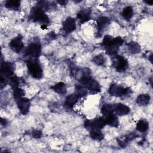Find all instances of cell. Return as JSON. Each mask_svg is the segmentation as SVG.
<instances>
[{"label":"cell","instance_id":"f1b7e54d","mask_svg":"<svg viewBox=\"0 0 153 153\" xmlns=\"http://www.w3.org/2000/svg\"><path fill=\"white\" fill-rule=\"evenodd\" d=\"M114 38L112 37L111 35H106L104 36L103 41H102V45L104 46V47H107L113 44Z\"/></svg>","mask_w":153,"mask_h":153},{"label":"cell","instance_id":"603a6c76","mask_svg":"<svg viewBox=\"0 0 153 153\" xmlns=\"http://www.w3.org/2000/svg\"><path fill=\"white\" fill-rule=\"evenodd\" d=\"M115 109V105L111 104V103H106L103 105L101 109L102 113L103 115L107 116L111 114H112L114 111Z\"/></svg>","mask_w":153,"mask_h":153},{"label":"cell","instance_id":"1f68e13d","mask_svg":"<svg viewBox=\"0 0 153 153\" xmlns=\"http://www.w3.org/2000/svg\"><path fill=\"white\" fill-rule=\"evenodd\" d=\"M32 135L35 138H40L42 136V132L38 130H35L32 132Z\"/></svg>","mask_w":153,"mask_h":153},{"label":"cell","instance_id":"9a60e30c","mask_svg":"<svg viewBox=\"0 0 153 153\" xmlns=\"http://www.w3.org/2000/svg\"><path fill=\"white\" fill-rule=\"evenodd\" d=\"M79 97L75 93L69 95L65 102V106L66 109H72L78 102Z\"/></svg>","mask_w":153,"mask_h":153},{"label":"cell","instance_id":"277c9868","mask_svg":"<svg viewBox=\"0 0 153 153\" xmlns=\"http://www.w3.org/2000/svg\"><path fill=\"white\" fill-rule=\"evenodd\" d=\"M28 72L35 79H41L43 76V71L40 65L36 60H29L27 63Z\"/></svg>","mask_w":153,"mask_h":153},{"label":"cell","instance_id":"4316f807","mask_svg":"<svg viewBox=\"0 0 153 153\" xmlns=\"http://www.w3.org/2000/svg\"><path fill=\"white\" fill-rule=\"evenodd\" d=\"M25 94V92L24 90L20 88H16L13 89V96L15 99L17 100L23 98Z\"/></svg>","mask_w":153,"mask_h":153},{"label":"cell","instance_id":"ba28073f","mask_svg":"<svg viewBox=\"0 0 153 153\" xmlns=\"http://www.w3.org/2000/svg\"><path fill=\"white\" fill-rule=\"evenodd\" d=\"M14 67L13 63L10 62H1V75L6 78H10L14 75Z\"/></svg>","mask_w":153,"mask_h":153},{"label":"cell","instance_id":"8fae6325","mask_svg":"<svg viewBox=\"0 0 153 153\" xmlns=\"http://www.w3.org/2000/svg\"><path fill=\"white\" fill-rule=\"evenodd\" d=\"M76 28V22L74 18L68 17L63 23V29L66 33L73 32Z\"/></svg>","mask_w":153,"mask_h":153},{"label":"cell","instance_id":"2e32d148","mask_svg":"<svg viewBox=\"0 0 153 153\" xmlns=\"http://www.w3.org/2000/svg\"><path fill=\"white\" fill-rule=\"evenodd\" d=\"M110 23V19L107 17H100L97 20V26L99 33H100Z\"/></svg>","mask_w":153,"mask_h":153},{"label":"cell","instance_id":"e575fe53","mask_svg":"<svg viewBox=\"0 0 153 153\" xmlns=\"http://www.w3.org/2000/svg\"><path fill=\"white\" fill-rule=\"evenodd\" d=\"M145 2H146L147 4L149 5H152V4H153V1H145Z\"/></svg>","mask_w":153,"mask_h":153},{"label":"cell","instance_id":"4fadbf2b","mask_svg":"<svg viewBox=\"0 0 153 153\" xmlns=\"http://www.w3.org/2000/svg\"><path fill=\"white\" fill-rule=\"evenodd\" d=\"M114 111L117 115L119 116H124L130 112V108L124 104L118 103L115 105Z\"/></svg>","mask_w":153,"mask_h":153},{"label":"cell","instance_id":"ffe728a7","mask_svg":"<svg viewBox=\"0 0 153 153\" xmlns=\"http://www.w3.org/2000/svg\"><path fill=\"white\" fill-rule=\"evenodd\" d=\"M90 131V136L92 139L97 141H100L103 139L104 135L100 130L94 128Z\"/></svg>","mask_w":153,"mask_h":153},{"label":"cell","instance_id":"484cf974","mask_svg":"<svg viewBox=\"0 0 153 153\" xmlns=\"http://www.w3.org/2000/svg\"><path fill=\"white\" fill-rule=\"evenodd\" d=\"M75 94L79 97L85 96L87 94V89L81 85H76L75 86Z\"/></svg>","mask_w":153,"mask_h":153},{"label":"cell","instance_id":"83f0119b","mask_svg":"<svg viewBox=\"0 0 153 153\" xmlns=\"http://www.w3.org/2000/svg\"><path fill=\"white\" fill-rule=\"evenodd\" d=\"M8 82H9V84L10 85V86L13 88H16L18 87L19 84H20V80H19V78L13 75V76H11V77L9 78V80H8Z\"/></svg>","mask_w":153,"mask_h":153},{"label":"cell","instance_id":"836d02e7","mask_svg":"<svg viewBox=\"0 0 153 153\" xmlns=\"http://www.w3.org/2000/svg\"><path fill=\"white\" fill-rule=\"evenodd\" d=\"M57 2H58L59 4H60V5H66V4L68 3V1H64V0H63V1H58Z\"/></svg>","mask_w":153,"mask_h":153},{"label":"cell","instance_id":"7a4b0ae2","mask_svg":"<svg viewBox=\"0 0 153 153\" xmlns=\"http://www.w3.org/2000/svg\"><path fill=\"white\" fill-rule=\"evenodd\" d=\"M79 82L87 90L93 93H99L101 91L100 84L97 81L92 78L90 75H85L79 79Z\"/></svg>","mask_w":153,"mask_h":153},{"label":"cell","instance_id":"d6a6232c","mask_svg":"<svg viewBox=\"0 0 153 153\" xmlns=\"http://www.w3.org/2000/svg\"><path fill=\"white\" fill-rule=\"evenodd\" d=\"M1 124L2 126H5L7 124V121L4 118H1Z\"/></svg>","mask_w":153,"mask_h":153},{"label":"cell","instance_id":"4dcf8cb0","mask_svg":"<svg viewBox=\"0 0 153 153\" xmlns=\"http://www.w3.org/2000/svg\"><path fill=\"white\" fill-rule=\"evenodd\" d=\"M8 82V80H7V78L1 75L0 77V86H1V88L2 89L4 87H5L7 83Z\"/></svg>","mask_w":153,"mask_h":153},{"label":"cell","instance_id":"f546056e","mask_svg":"<svg viewBox=\"0 0 153 153\" xmlns=\"http://www.w3.org/2000/svg\"><path fill=\"white\" fill-rule=\"evenodd\" d=\"M93 62L95 64L99 66H102L105 63L104 57L102 54H99L95 56L93 59Z\"/></svg>","mask_w":153,"mask_h":153},{"label":"cell","instance_id":"7402d4cb","mask_svg":"<svg viewBox=\"0 0 153 153\" xmlns=\"http://www.w3.org/2000/svg\"><path fill=\"white\" fill-rule=\"evenodd\" d=\"M5 7L12 10H17L20 8V1L18 0H8L5 2Z\"/></svg>","mask_w":153,"mask_h":153},{"label":"cell","instance_id":"6da1fadb","mask_svg":"<svg viewBox=\"0 0 153 153\" xmlns=\"http://www.w3.org/2000/svg\"><path fill=\"white\" fill-rule=\"evenodd\" d=\"M29 18L33 22H38L42 25L47 26V25L50 23L48 17L45 14L44 11L38 6L32 8Z\"/></svg>","mask_w":153,"mask_h":153},{"label":"cell","instance_id":"d590c367","mask_svg":"<svg viewBox=\"0 0 153 153\" xmlns=\"http://www.w3.org/2000/svg\"><path fill=\"white\" fill-rule=\"evenodd\" d=\"M149 79H150V82H151V85H152V77H151V78H150Z\"/></svg>","mask_w":153,"mask_h":153},{"label":"cell","instance_id":"ac0fdd59","mask_svg":"<svg viewBox=\"0 0 153 153\" xmlns=\"http://www.w3.org/2000/svg\"><path fill=\"white\" fill-rule=\"evenodd\" d=\"M51 88L59 94H64L66 92V85L63 82H59L51 87Z\"/></svg>","mask_w":153,"mask_h":153},{"label":"cell","instance_id":"d6986e66","mask_svg":"<svg viewBox=\"0 0 153 153\" xmlns=\"http://www.w3.org/2000/svg\"><path fill=\"white\" fill-rule=\"evenodd\" d=\"M150 101V96L147 94H140L136 99V103L139 106H146Z\"/></svg>","mask_w":153,"mask_h":153},{"label":"cell","instance_id":"9c48e42d","mask_svg":"<svg viewBox=\"0 0 153 153\" xmlns=\"http://www.w3.org/2000/svg\"><path fill=\"white\" fill-rule=\"evenodd\" d=\"M9 46L14 52L16 53H20L24 47L22 38L20 35L14 37L11 40L9 44Z\"/></svg>","mask_w":153,"mask_h":153},{"label":"cell","instance_id":"d4e9b609","mask_svg":"<svg viewBox=\"0 0 153 153\" xmlns=\"http://www.w3.org/2000/svg\"><path fill=\"white\" fill-rule=\"evenodd\" d=\"M148 123L144 120H139L136 124V129L140 132H145L148 130Z\"/></svg>","mask_w":153,"mask_h":153},{"label":"cell","instance_id":"52a82bcc","mask_svg":"<svg viewBox=\"0 0 153 153\" xmlns=\"http://www.w3.org/2000/svg\"><path fill=\"white\" fill-rule=\"evenodd\" d=\"M113 64L115 69L119 72H124L128 67V62L127 59L121 56H115Z\"/></svg>","mask_w":153,"mask_h":153},{"label":"cell","instance_id":"3957f363","mask_svg":"<svg viewBox=\"0 0 153 153\" xmlns=\"http://www.w3.org/2000/svg\"><path fill=\"white\" fill-rule=\"evenodd\" d=\"M108 91L110 95L115 97H126L127 96H130L131 93V90L130 88H123L116 84L111 85Z\"/></svg>","mask_w":153,"mask_h":153},{"label":"cell","instance_id":"cb8c5ba5","mask_svg":"<svg viewBox=\"0 0 153 153\" xmlns=\"http://www.w3.org/2000/svg\"><path fill=\"white\" fill-rule=\"evenodd\" d=\"M121 15L126 20H130L133 15V8L130 6L125 7L121 13Z\"/></svg>","mask_w":153,"mask_h":153},{"label":"cell","instance_id":"8992f818","mask_svg":"<svg viewBox=\"0 0 153 153\" xmlns=\"http://www.w3.org/2000/svg\"><path fill=\"white\" fill-rule=\"evenodd\" d=\"M105 119L102 117H99L94 119L93 121H86L84 123V126L87 130H91L92 129H102L106 125Z\"/></svg>","mask_w":153,"mask_h":153},{"label":"cell","instance_id":"7c38bea8","mask_svg":"<svg viewBox=\"0 0 153 153\" xmlns=\"http://www.w3.org/2000/svg\"><path fill=\"white\" fill-rule=\"evenodd\" d=\"M137 137V135L135 133H130L126 135H123L120 136L118 139H117V142L118 145L121 147H125L128 142L131 140Z\"/></svg>","mask_w":153,"mask_h":153},{"label":"cell","instance_id":"e0dca14e","mask_svg":"<svg viewBox=\"0 0 153 153\" xmlns=\"http://www.w3.org/2000/svg\"><path fill=\"white\" fill-rule=\"evenodd\" d=\"M105 121L106 124L113 127H117L118 126L119 124L118 117L113 113L106 116Z\"/></svg>","mask_w":153,"mask_h":153},{"label":"cell","instance_id":"30bf717a","mask_svg":"<svg viewBox=\"0 0 153 153\" xmlns=\"http://www.w3.org/2000/svg\"><path fill=\"white\" fill-rule=\"evenodd\" d=\"M30 106V101L27 98L23 97L17 100L18 108L23 115H26L29 112Z\"/></svg>","mask_w":153,"mask_h":153},{"label":"cell","instance_id":"44dd1931","mask_svg":"<svg viewBox=\"0 0 153 153\" xmlns=\"http://www.w3.org/2000/svg\"><path fill=\"white\" fill-rule=\"evenodd\" d=\"M127 47H128V51L132 54L139 53L141 51V48L140 45L137 42L134 41L130 42L127 45Z\"/></svg>","mask_w":153,"mask_h":153},{"label":"cell","instance_id":"5b68a950","mask_svg":"<svg viewBox=\"0 0 153 153\" xmlns=\"http://www.w3.org/2000/svg\"><path fill=\"white\" fill-rule=\"evenodd\" d=\"M41 51V45L38 42H33L27 47L26 54L29 60H35L40 55Z\"/></svg>","mask_w":153,"mask_h":153},{"label":"cell","instance_id":"5bb4252c","mask_svg":"<svg viewBox=\"0 0 153 153\" xmlns=\"http://www.w3.org/2000/svg\"><path fill=\"white\" fill-rule=\"evenodd\" d=\"M91 11L88 9H82L77 14V19L81 23L87 22L90 19Z\"/></svg>","mask_w":153,"mask_h":153}]
</instances>
